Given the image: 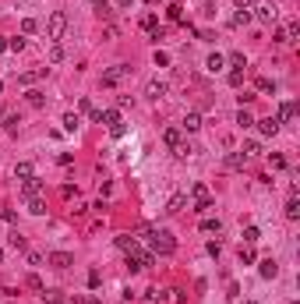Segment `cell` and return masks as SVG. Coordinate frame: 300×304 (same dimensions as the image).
I'll return each mask as SVG.
<instances>
[{
	"instance_id": "obj_1",
	"label": "cell",
	"mask_w": 300,
	"mask_h": 304,
	"mask_svg": "<svg viewBox=\"0 0 300 304\" xmlns=\"http://www.w3.org/2000/svg\"><path fill=\"white\" fill-rule=\"evenodd\" d=\"M138 234L152 237V255H173V251H177V240H173L170 230H148V226H141Z\"/></svg>"
},
{
	"instance_id": "obj_2",
	"label": "cell",
	"mask_w": 300,
	"mask_h": 304,
	"mask_svg": "<svg viewBox=\"0 0 300 304\" xmlns=\"http://www.w3.org/2000/svg\"><path fill=\"white\" fill-rule=\"evenodd\" d=\"M99 124H106L113 138H124V131H127V124L120 120V110H99Z\"/></svg>"
},
{
	"instance_id": "obj_3",
	"label": "cell",
	"mask_w": 300,
	"mask_h": 304,
	"mask_svg": "<svg viewBox=\"0 0 300 304\" xmlns=\"http://www.w3.org/2000/svg\"><path fill=\"white\" fill-rule=\"evenodd\" d=\"M187 205H194V212H208L212 209V198H208V188L205 184H194L187 195Z\"/></svg>"
},
{
	"instance_id": "obj_4",
	"label": "cell",
	"mask_w": 300,
	"mask_h": 304,
	"mask_svg": "<svg viewBox=\"0 0 300 304\" xmlns=\"http://www.w3.org/2000/svg\"><path fill=\"white\" fill-rule=\"evenodd\" d=\"M64 28H67V14L64 11H53L50 22H46V36L50 39H60V36H64Z\"/></svg>"
},
{
	"instance_id": "obj_5",
	"label": "cell",
	"mask_w": 300,
	"mask_h": 304,
	"mask_svg": "<svg viewBox=\"0 0 300 304\" xmlns=\"http://www.w3.org/2000/svg\"><path fill=\"white\" fill-rule=\"evenodd\" d=\"M251 18H258V22H276V4H272V0H258V4L251 7Z\"/></svg>"
},
{
	"instance_id": "obj_6",
	"label": "cell",
	"mask_w": 300,
	"mask_h": 304,
	"mask_svg": "<svg viewBox=\"0 0 300 304\" xmlns=\"http://www.w3.org/2000/svg\"><path fill=\"white\" fill-rule=\"evenodd\" d=\"M293 113H297V103H279V110H276V124H290L293 120Z\"/></svg>"
},
{
	"instance_id": "obj_7",
	"label": "cell",
	"mask_w": 300,
	"mask_h": 304,
	"mask_svg": "<svg viewBox=\"0 0 300 304\" xmlns=\"http://www.w3.org/2000/svg\"><path fill=\"white\" fill-rule=\"evenodd\" d=\"M124 74H131V67H127V64H117V67H110L106 74H102V85H117Z\"/></svg>"
},
{
	"instance_id": "obj_8",
	"label": "cell",
	"mask_w": 300,
	"mask_h": 304,
	"mask_svg": "<svg viewBox=\"0 0 300 304\" xmlns=\"http://www.w3.org/2000/svg\"><path fill=\"white\" fill-rule=\"evenodd\" d=\"M46 262H50L53 269H71V265H74V258H71L67 251H53V255L46 258Z\"/></svg>"
},
{
	"instance_id": "obj_9",
	"label": "cell",
	"mask_w": 300,
	"mask_h": 304,
	"mask_svg": "<svg viewBox=\"0 0 300 304\" xmlns=\"http://www.w3.org/2000/svg\"><path fill=\"white\" fill-rule=\"evenodd\" d=\"M184 209H187V195H184V191H177L173 198L166 202V212H170V216H177V212H184Z\"/></svg>"
},
{
	"instance_id": "obj_10",
	"label": "cell",
	"mask_w": 300,
	"mask_h": 304,
	"mask_svg": "<svg viewBox=\"0 0 300 304\" xmlns=\"http://www.w3.org/2000/svg\"><path fill=\"white\" fill-rule=\"evenodd\" d=\"M222 166H226V170H244V166H247V156H244V152H230V156L222 159Z\"/></svg>"
},
{
	"instance_id": "obj_11",
	"label": "cell",
	"mask_w": 300,
	"mask_h": 304,
	"mask_svg": "<svg viewBox=\"0 0 300 304\" xmlns=\"http://www.w3.org/2000/svg\"><path fill=\"white\" fill-rule=\"evenodd\" d=\"M145 96H148V99H162V96H166V82L152 78V82L145 85Z\"/></svg>"
},
{
	"instance_id": "obj_12",
	"label": "cell",
	"mask_w": 300,
	"mask_h": 304,
	"mask_svg": "<svg viewBox=\"0 0 300 304\" xmlns=\"http://www.w3.org/2000/svg\"><path fill=\"white\" fill-rule=\"evenodd\" d=\"M258 272H261L265 280H276V276H279V262H276V258H261V265H258Z\"/></svg>"
},
{
	"instance_id": "obj_13",
	"label": "cell",
	"mask_w": 300,
	"mask_h": 304,
	"mask_svg": "<svg viewBox=\"0 0 300 304\" xmlns=\"http://www.w3.org/2000/svg\"><path fill=\"white\" fill-rule=\"evenodd\" d=\"M39 191H42V180H39V177H28L25 184H21V195H25V198H36Z\"/></svg>"
},
{
	"instance_id": "obj_14",
	"label": "cell",
	"mask_w": 300,
	"mask_h": 304,
	"mask_svg": "<svg viewBox=\"0 0 300 304\" xmlns=\"http://www.w3.org/2000/svg\"><path fill=\"white\" fill-rule=\"evenodd\" d=\"M162 142H166L170 149H177L180 142H184V131H180V128H166V131H162Z\"/></svg>"
},
{
	"instance_id": "obj_15",
	"label": "cell",
	"mask_w": 300,
	"mask_h": 304,
	"mask_svg": "<svg viewBox=\"0 0 300 304\" xmlns=\"http://www.w3.org/2000/svg\"><path fill=\"white\" fill-rule=\"evenodd\" d=\"M7 244H11L14 251H28V240H25V234H21V230H11V237H7Z\"/></svg>"
},
{
	"instance_id": "obj_16",
	"label": "cell",
	"mask_w": 300,
	"mask_h": 304,
	"mask_svg": "<svg viewBox=\"0 0 300 304\" xmlns=\"http://www.w3.org/2000/svg\"><path fill=\"white\" fill-rule=\"evenodd\" d=\"M39 78H46V67H36V71L18 74V82H21V85H32V82H39Z\"/></svg>"
},
{
	"instance_id": "obj_17",
	"label": "cell",
	"mask_w": 300,
	"mask_h": 304,
	"mask_svg": "<svg viewBox=\"0 0 300 304\" xmlns=\"http://www.w3.org/2000/svg\"><path fill=\"white\" fill-rule=\"evenodd\" d=\"M117 248H120V251H127V255H131L134 248H138V237H131V234H120V237H117Z\"/></svg>"
},
{
	"instance_id": "obj_18",
	"label": "cell",
	"mask_w": 300,
	"mask_h": 304,
	"mask_svg": "<svg viewBox=\"0 0 300 304\" xmlns=\"http://www.w3.org/2000/svg\"><path fill=\"white\" fill-rule=\"evenodd\" d=\"M14 177H18V180L36 177V166H32V163H18V166H14Z\"/></svg>"
},
{
	"instance_id": "obj_19",
	"label": "cell",
	"mask_w": 300,
	"mask_h": 304,
	"mask_svg": "<svg viewBox=\"0 0 300 304\" xmlns=\"http://www.w3.org/2000/svg\"><path fill=\"white\" fill-rule=\"evenodd\" d=\"M222 60H226L233 71H244V67H247V57H244V53H230V57H222Z\"/></svg>"
},
{
	"instance_id": "obj_20",
	"label": "cell",
	"mask_w": 300,
	"mask_h": 304,
	"mask_svg": "<svg viewBox=\"0 0 300 304\" xmlns=\"http://www.w3.org/2000/svg\"><path fill=\"white\" fill-rule=\"evenodd\" d=\"M198 128H201V113L191 110V113L184 117V128H180V131H198Z\"/></svg>"
},
{
	"instance_id": "obj_21",
	"label": "cell",
	"mask_w": 300,
	"mask_h": 304,
	"mask_svg": "<svg viewBox=\"0 0 300 304\" xmlns=\"http://www.w3.org/2000/svg\"><path fill=\"white\" fill-rule=\"evenodd\" d=\"M39 294H42V301H46V304H64V301H67V297L60 294V290H46V286H42Z\"/></svg>"
},
{
	"instance_id": "obj_22",
	"label": "cell",
	"mask_w": 300,
	"mask_h": 304,
	"mask_svg": "<svg viewBox=\"0 0 300 304\" xmlns=\"http://www.w3.org/2000/svg\"><path fill=\"white\" fill-rule=\"evenodd\" d=\"M286 219H300V202H297V195H290V198H286Z\"/></svg>"
},
{
	"instance_id": "obj_23",
	"label": "cell",
	"mask_w": 300,
	"mask_h": 304,
	"mask_svg": "<svg viewBox=\"0 0 300 304\" xmlns=\"http://www.w3.org/2000/svg\"><path fill=\"white\" fill-rule=\"evenodd\" d=\"M254 124L261 128V134H276L279 131V124H276V117H265V120H254Z\"/></svg>"
},
{
	"instance_id": "obj_24",
	"label": "cell",
	"mask_w": 300,
	"mask_h": 304,
	"mask_svg": "<svg viewBox=\"0 0 300 304\" xmlns=\"http://www.w3.org/2000/svg\"><path fill=\"white\" fill-rule=\"evenodd\" d=\"M28 212H32V216H42V212H46V198H28Z\"/></svg>"
},
{
	"instance_id": "obj_25",
	"label": "cell",
	"mask_w": 300,
	"mask_h": 304,
	"mask_svg": "<svg viewBox=\"0 0 300 304\" xmlns=\"http://www.w3.org/2000/svg\"><path fill=\"white\" fill-rule=\"evenodd\" d=\"M78 128H81V117H78V113H64V131H71V134H74Z\"/></svg>"
},
{
	"instance_id": "obj_26",
	"label": "cell",
	"mask_w": 300,
	"mask_h": 304,
	"mask_svg": "<svg viewBox=\"0 0 300 304\" xmlns=\"http://www.w3.org/2000/svg\"><path fill=\"white\" fill-rule=\"evenodd\" d=\"M205 67L208 71H222V67H226V60H222V53H212V57L205 60Z\"/></svg>"
},
{
	"instance_id": "obj_27",
	"label": "cell",
	"mask_w": 300,
	"mask_h": 304,
	"mask_svg": "<svg viewBox=\"0 0 300 304\" xmlns=\"http://www.w3.org/2000/svg\"><path fill=\"white\" fill-rule=\"evenodd\" d=\"M237 124L244 128V131H247V128H254V117H251V110H244V106H240V113H237Z\"/></svg>"
},
{
	"instance_id": "obj_28",
	"label": "cell",
	"mask_w": 300,
	"mask_h": 304,
	"mask_svg": "<svg viewBox=\"0 0 300 304\" xmlns=\"http://www.w3.org/2000/svg\"><path fill=\"white\" fill-rule=\"evenodd\" d=\"M18 124H21V117H18V113H4V128H7V134L18 131Z\"/></svg>"
},
{
	"instance_id": "obj_29",
	"label": "cell",
	"mask_w": 300,
	"mask_h": 304,
	"mask_svg": "<svg viewBox=\"0 0 300 304\" xmlns=\"http://www.w3.org/2000/svg\"><path fill=\"white\" fill-rule=\"evenodd\" d=\"M254 258H258V255H254V244H240V262H244V265H251Z\"/></svg>"
},
{
	"instance_id": "obj_30",
	"label": "cell",
	"mask_w": 300,
	"mask_h": 304,
	"mask_svg": "<svg viewBox=\"0 0 300 304\" xmlns=\"http://www.w3.org/2000/svg\"><path fill=\"white\" fill-rule=\"evenodd\" d=\"M258 240H261V230L258 226H247L244 230V244H258Z\"/></svg>"
},
{
	"instance_id": "obj_31",
	"label": "cell",
	"mask_w": 300,
	"mask_h": 304,
	"mask_svg": "<svg viewBox=\"0 0 300 304\" xmlns=\"http://www.w3.org/2000/svg\"><path fill=\"white\" fill-rule=\"evenodd\" d=\"M28 106H36V110H39V106H46V96H42L39 88H32V92H28Z\"/></svg>"
},
{
	"instance_id": "obj_32",
	"label": "cell",
	"mask_w": 300,
	"mask_h": 304,
	"mask_svg": "<svg viewBox=\"0 0 300 304\" xmlns=\"http://www.w3.org/2000/svg\"><path fill=\"white\" fill-rule=\"evenodd\" d=\"M166 18H170V22H184V7H180V4H170V7H166Z\"/></svg>"
},
{
	"instance_id": "obj_33",
	"label": "cell",
	"mask_w": 300,
	"mask_h": 304,
	"mask_svg": "<svg viewBox=\"0 0 300 304\" xmlns=\"http://www.w3.org/2000/svg\"><path fill=\"white\" fill-rule=\"evenodd\" d=\"M141 28H145V32H156V28H159V18H156V14H145V18H141Z\"/></svg>"
},
{
	"instance_id": "obj_34",
	"label": "cell",
	"mask_w": 300,
	"mask_h": 304,
	"mask_svg": "<svg viewBox=\"0 0 300 304\" xmlns=\"http://www.w3.org/2000/svg\"><path fill=\"white\" fill-rule=\"evenodd\" d=\"M240 152H244L247 159H254V156H261V145H258V142H247V145L240 149Z\"/></svg>"
},
{
	"instance_id": "obj_35",
	"label": "cell",
	"mask_w": 300,
	"mask_h": 304,
	"mask_svg": "<svg viewBox=\"0 0 300 304\" xmlns=\"http://www.w3.org/2000/svg\"><path fill=\"white\" fill-rule=\"evenodd\" d=\"M201 230H205V234H219L222 223H219V219H201Z\"/></svg>"
},
{
	"instance_id": "obj_36",
	"label": "cell",
	"mask_w": 300,
	"mask_h": 304,
	"mask_svg": "<svg viewBox=\"0 0 300 304\" xmlns=\"http://www.w3.org/2000/svg\"><path fill=\"white\" fill-rule=\"evenodd\" d=\"M282 28H286V43H293L300 36V22H290V25H282Z\"/></svg>"
},
{
	"instance_id": "obj_37",
	"label": "cell",
	"mask_w": 300,
	"mask_h": 304,
	"mask_svg": "<svg viewBox=\"0 0 300 304\" xmlns=\"http://www.w3.org/2000/svg\"><path fill=\"white\" fill-rule=\"evenodd\" d=\"M50 60H53V64L64 60V46H60V43H53V46H50Z\"/></svg>"
},
{
	"instance_id": "obj_38",
	"label": "cell",
	"mask_w": 300,
	"mask_h": 304,
	"mask_svg": "<svg viewBox=\"0 0 300 304\" xmlns=\"http://www.w3.org/2000/svg\"><path fill=\"white\" fill-rule=\"evenodd\" d=\"M7 50H14V53H21V50H25V39H21V36H14V39H7Z\"/></svg>"
},
{
	"instance_id": "obj_39",
	"label": "cell",
	"mask_w": 300,
	"mask_h": 304,
	"mask_svg": "<svg viewBox=\"0 0 300 304\" xmlns=\"http://www.w3.org/2000/svg\"><path fill=\"white\" fill-rule=\"evenodd\" d=\"M247 22H251V7H247V11H237V14H233V25H247Z\"/></svg>"
},
{
	"instance_id": "obj_40",
	"label": "cell",
	"mask_w": 300,
	"mask_h": 304,
	"mask_svg": "<svg viewBox=\"0 0 300 304\" xmlns=\"http://www.w3.org/2000/svg\"><path fill=\"white\" fill-rule=\"evenodd\" d=\"M268 163H272V170H286V159H282L279 152H276V156H268Z\"/></svg>"
},
{
	"instance_id": "obj_41",
	"label": "cell",
	"mask_w": 300,
	"mask_h": 304,
	"mask_svg": "<svg viewBox=\"0 0 300 304\" xmlns=\"http://www.w3.org/2000/svg\"><path fill=\"white\" fill-rule=\"evenodd\" d=\"M170 64V53L166 50H156V67H166Z\"/></svg>"
},
{
	"instance_id": "obj_42",
	"label": "cell",
	"mask_w": 300,
	"mask_h": 304,
	"mask_svg": "<svg viewBox=\"0 0 300 304\" xmlns=\"http://www.w3.org/2000/svg\"><path fill=\"white\" fill-rule=\"evenodd\" d=\"M230 85H233V88L244 85V71H230Z\"/></svg>"
},
{
	"instance_id": "obj_43",
	"label": "cell",
	"mask_w": 300,
	"mask_h": 304,
	"mask_svg": "<svg viewBox=\"0 0 300 304\" xmlns=\"http://www.w3.org/2000/svg\"><path fill=\"white\" fill-rule=\"evenodd\" d=\"M258 92H276V82H268V78H258Z\"/></svg>"
},
{
	"instance_id": "obj_44",
	"label": "cell",
	"mask_w": 300,
	"mask_h": 304,
	"mask_svg": "<svg viewBox=\"0 0 300 304\" xmlns=\"http://www.w3.org/2000/svg\"><path fill=\"white\" fill-rule=\"evenodd\" d=\"M36 28H39V25H36V18H25V22H21V32H25V36H28V32H36Z\"/></svg>"
},
{
	"instance_id": "obj_45",
	"label": "cell",
	"mask_w": 300,
	"mask_h": 304,
	"mask_svg": "<svg viewBox=\"0 0 300 304\" xmlns=\"http://www.w3.org/2000/svg\"><path fill=\"white\" fill-rule=\"evenodd\" d=\"M25 258H28V265H42V255L39 251H25Z\"/></svg>"
},
{
	"instance_id": "obj_46",
	"label": "cell",
	"mask_w": 300,
	"mask_h": 304,
	"mask_svg": "<svg viewBox=\"0 0 300 304\" xmlns=\"http://www.w3.org/2000/svg\"><path fill=\"white\" fill-rule=\"evenodd\" d=\"M92 4H96L99 14H110V0H92Z\"/></svg>"
},
{
	"instance_id": "obj_47",
	"label": "cell",
	"mask_w": 300,
	"mask_h": 304,
	"mask_svg": "<svg viewBox=\"0 0 300 304\" xmlns=\"http://www.w3.org/2000/svg\"><path fill=\"white\" fill-rule=\"evenodd\" d=\"M99 283H102V276H99V272L92 269V272H88V286H92V290H96V286H99Z\"/></svg>"
},
{
	"instance_id": "obj_48",
	"label": "cell",
	"mask_w": 300,
	"mask_h": 304,
	"mask_svg": "<svg viewBox=\"0 0 300 304\" xmlns=\"http://www.w3.org/2000/svg\"><path fill=\"white\" fill-rule=\"evenodd\" d=\"M25 283H28V286H32V290H42V280H39V276H36V272H32V276H28V280H25Z\"/></svg>"
},
{
	"instance_id": "obj_49",
	"label": "cell",
	"mask_w": 300,
	"mask_h": 304,
	"mask_svg": "<svg viewBox=\"0 0 300 304\" xmlns=\"http://www.w3.org/2000/svg\"><path fill=\"white\" fill-rule=\"evenodd\" d=\"M0 219H7V223H14L18 216H14V209H0Z\"/></svg>"
},
{
	"instance_id": "obj_50",
	"label": "cell",
	"mask_w": 300,
	"mask_h": 304,
	"mask_svg": "<svg viewBox=\"0 0 300 304\" xmlns=\"http://www.w3.org/2000/svg\"><path fill=\"white\" fill-rule=\"evenodd\" d=\"M233 4H237V11H247V7H251V0H233Z\"/></svg>"
},
{
	"instance_id": "obj_51",
	"label": "cell",
	"mask_w": 300,
	"mask_h": 304,
	"mask_svg": "<svg viewBox=\"0 0 300 304\" xmlns=\"http://www.w3.org/2000/svg\"><path fill=\"white\" fill-rule=\"evenodd\" d=\"M7 50V36H0V53H4Z\"/></svg>"
},
{
	"instance_id": "obj_52",
	"label": "cell",
	"mask_w": 300,
	"mask_h": 304,
	"mask_svg": "<svg viewBox=\"0 0 300 304\" xmlns=\"http://www.w3.org/2000/svg\"><path fill=\"white\" fill-rule=\"evenodd\" d=\"M134 4V0H117V7H131Z\"/></svg>"
},
{
	"instance_id": "obj_53",
	"label": "cell",
	"mask_w": 300,
	"mask_h": 304,
	"mask_svg": "<svg viewBox=\"0 0 300 304\" xmlns=\"http://www.w3.org/2000/svg\"><path fill=\"white\" fill-rule=\"evenodd\" d=\"M85 304H102V301H99V297H88V301H85Z\"/></svg>"
},
{
	"instance_id": "obj_54",
	"label": "cell",
	"mask_w": 300,
	"mask_h": 304,
	"mask_svg": "<svg viewBox=\"0 0 300 304\" xmlns=\"http://www.w3.org/2000/svg\"><path fill=\"white\" fill-rule=\"evenodd\" d=\"M0 92H4V82H0Z\"/></svg>"
},
{
	"instance_id": "obj_55",
	"label": "cell",
	"mask_w": 300,
	"mask_h": 304,
	"mask_svg": "<svg viewBox=\"0 0 300 304\" xmlns=\"http://www.w3.org/2000/svg\"><path fill=\"white\" fill-rule=\"evenodd\" d=\"M0 120H4V110H0Z\"/></svg>"
},
{
	"instance_id": "obj_56",
	"label": "cell",
	"mask_w": 300,
	"mask_h": 304,
	"mask_svg": "<svg viewBox=\"0 0 300 304\" xmlns=\"http://www.w3.org/2000/svg\"><path fill=\"white\" fill-rule=\"evenodd\" d=\"M244 304H254V301H244Z\"/></svg>"
},
{
	"instance_id": "obj_57",
	"label": "cell",
	"mask_w": 300,
	"mask_h": 304,
	"mask_svg": "<svg viewBox=\"0 0 300 304\" xmlns=\"http://www.w3.org/2000/svg\"><path fill=\"white\" fill-rule=\"evenodd\" d=\"M290 304H297V301H290Z\"/></svg>"
}]
</instances>
